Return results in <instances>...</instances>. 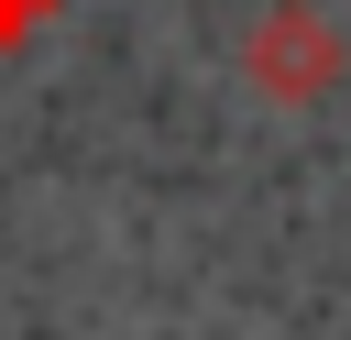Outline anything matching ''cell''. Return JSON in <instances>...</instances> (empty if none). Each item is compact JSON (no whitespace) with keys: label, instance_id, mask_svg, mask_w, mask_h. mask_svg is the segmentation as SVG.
<instances>
[{"label":"cell","instance_id":"cell-1","mask_svg":"<svg viewBox=\"0 0 351 340\" xmlns=\"http://www.w3.org/2000/svg\"><path fill=\"white\" fill-rule=\"evenodd\" d=\"M241 77H252L263 99H285V110L329 99V88H340V33H329V11L274 0V11L252 22V44H241Z\"/></svg>","mask_w":351,"mask_h":340},{"label":"cell","instance_id":"cell-2","mask_svg":"<svg viewBox=\"0 0 351 340\" xmlns=\"http://www.w3.org/2000/svg\"><path fill=\"white\" fill-rule=\"evenodd\" d=\"M55 22V0H0V44H22V33H44Z\"/></svg>","mask_w":351,"mask_h":340}]
</instances>
